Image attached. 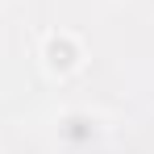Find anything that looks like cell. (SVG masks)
Instances as JSON below:
<instances>
[{"label": "cell", "mask_w": 154, "mask_h": 154, "mask_svg": "<svg viewBox=\"0 0 154 154\" xmlns=\"http://www.w3.org/2000/svg\"><path fill=\"white\" fill-rule=\"evenodd\" d=\"M83 58H88L83 42H79L75 33H67V29H58V33H50V38L42 42V63H46V71H54V75L79 71Z\"/></svg>", "instance_id": "1"}, {"label": "cell", "mask_w": 154, "mask_h": 154, "mask_svg": "<svg viewBox=\"0 0 154 154\" xmlns=\"http://www.w3.org/2000/svg\"><path fill=\"white\" fill-rule=\"evenodd\" d=\"M58 137L71 142V146H92V142L100 137V121H96L92 112H67V117L58 121Z\"/></svg>", "instance_id": "2"}]
</instances>
